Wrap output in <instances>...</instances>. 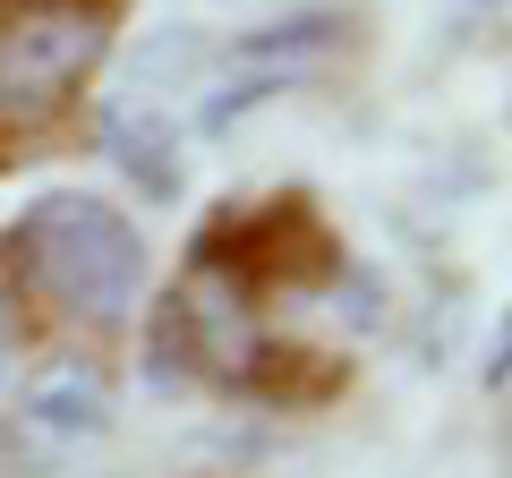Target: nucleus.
Instances as JSON below:
<instances>
[{
    "label": "nucleus",
    "mask_w": 512,
    "mask_h": 478,
    "mask_svg": "<svg viewBox=\"0 0 512 478\" xmlns=\"http://www.w3.org/2000/svg\"><path fill=\"white\" fill-rule=\"evenodd\" d=\"M86 137H103V154L120 163V180H137V197H154V205L180 197V180H188V137L163 120V103H120V111H103Z\"/></svg>",
    "instance_id": "5"
},
{
    "label": "nucleus",
    "mask_w": 512,
    "mask_h": 478,
    "mask_svg": "<svg viewBox=\"0 0 512 478\" xmlns=\"http://www.w3.org/2000/svg\"><path fill=\"white\" fill-rule=\"evenodd\" d=\"M137 0H0V180L86 146Z\"/></svg>",
    "instance_id": "2"
},
{
    "label": "nucleus",
    "mask_w": 512,
    "mask_h": 478,
    "mask_svg": "<svg viewBox=\"0 0 512 478\" xmlns=\"http://www.w3.org/2000/svg\"><path fill=\"white\" fill-rule=\"evenodd\" d=\"M26 359H35V342H26L18 308L0 299V402H9V385H18V376H26Z\"/></svg>",
    "instance_id": "6"
},
{
    "label": "nucleus",
    "mask_w": 512,
    "mask_h": 478,
    "mask_svg": "<svg viewBox=\"0 0 512 478\" xmlns=\"http://www.w3.org/2000/svg\"><path fill=\"white\" fill-rule=\"evenodd\" d=\"M180 265H205L214 282H231L239 299L274 316L291 299H325L342 291L350 248L333 231V214L308 197V188H256V197H222L205 214V231L188 239Z\"/></svg>",
    "instance_id": "3"
},
{
    "label": "nucleus",
    "mask_w": 512,
    "mask_h": 478,
    "mask_svg": "<svg viewBox=\"0 0 512 478\" xmlns=\"http://www.w3.org/2000/svg\"><path fill=\"white\" fill-rule=\"evenodd\" d=\"M154 282L163 274L146 222L103 188H43L0 222V299L35 350H128Z\"/></svg>",
    "instance_id": "1"
},
{
    "label": "nucleus",
    "mask_w": 512,
    "mask_h": 478,
    "mask_svg": "<svg viewBox=\"0 0 512 478\" xmlns=\"http://www.w3.org/2000/svg\"><path fill=\"white\" fill-rule=\"evenodd\" d=\"M120 427V350L52 342L0 402V478H69L77 453Z\"/></svg>",
    "instance_id": "4"
}]
</instances>
